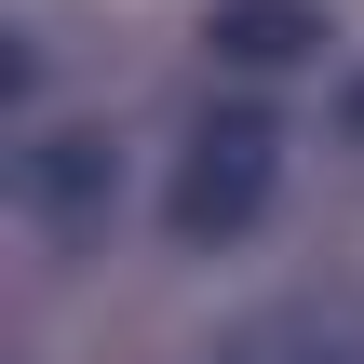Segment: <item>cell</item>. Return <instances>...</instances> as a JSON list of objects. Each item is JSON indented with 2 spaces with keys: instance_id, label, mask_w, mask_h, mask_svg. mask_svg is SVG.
<instances>
[{
  "instance_id": "obj_4",
  "label": "cell",
  "mask_w": 364,
  "mask_h": 364,
  "mask_svg": "<svg viewBox=\"0 0 364 364\" xmlns=\"http://www.w3.org/2000/svg\"><path fill=\"white\" fill-rule=\"evenodd\" d=\"M338 364H364V311H338Z\"/></svg>"
},
{
  "instance_id": "obj_2",
  "label": "cell",
  "mask_w": 364,
  "mask_h": 364,
  "mask_svg": "<svg viewBox=\"0 0 364 364\" xmlns=\"http://www.w3.org/2000/svg\"><path fill=\"white\" fill-rule=\"evenodd\" d=\"M14 176H27V203H41L68 243L108 216V135H27V162H14Z\"/></svg>"
},
{
  "instance_id": "obj_3",
  "label": "cell",
  "mask_w": 364,
  "mask_h": 364,
  "mask_svg": "<svg viewBox=\"0 0 364 364\" xmlns=\"http://www.w3.org/2000/svg\"><path fill=\"white\" fill-rule=\"evenodd\" d=\"M230 68H297L311 41H324V14L311 0H216V27H203Z\"/></svg>"
},
{
  "instance_id": "obj_1",
  "label": "cell",
  "mask_w": 364,
  "mask_h": 364,
  "mask_svg": "<svg viewBox=\"0 0 364 364\" xmlns=\"http://www.w3.org/2000/svg\"><path fill=\"white\" fill-rule=\"evenodd\" d=\"M270 176H284V135H270L257 108H216V122L189 135V162H176V189H162V216H176V243H243V230L270 216Z\"/></svg>"
}]
</instances>
